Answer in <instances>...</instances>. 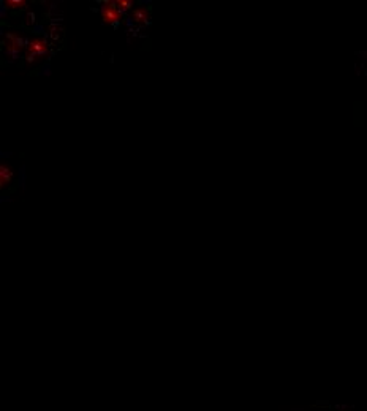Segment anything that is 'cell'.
Here are the masks:
<instances>
[{
    "label": "cell",
    "instance_id": "3957f363",
    "mask_svg": "<svg viewBox=\"0 0 367 411\" xmlns=\"http://www.w3.org/2000/svg\"><path fill=\"white\" fill-rule=\"evenodd\" d=\"M27 45L24 42V38L16 32H8L5 35V52L11 57H16L23 49H26Z\"/></svg>",
    "mask_w": 367,
    "mask_h": 411
},
{
    "label": "cell",
    "instance_id": "6da1fadb",
    "mask_svg": "<svg viewBox=\"0 0 367 411\" xmlns=\"http://www.w3.org/2000/svg\"><path fill=\"white\" fill-rule=\"evenodd\" d=\"M100 14H101L103 23L108 26L116 27L122 21V13L116 7V0H105V2H101Z\"/></svg>",
    "mask_w": 367,
    "mask_h": 411
},
{
    "label": "cell",
    "instance_id": "8992f818",
    "mask_svg": "<svg viewBox=\"0 0 367 411\" xmlns=\"http://www.w3.org/2000/svg\"><path fill=\"white\" fill-rule=\"evenodd\" d=\"M4 5H5V8L14 10V11H21V10H26L27 8V2H26V0H7Z\"/></svg>",
    "mask_w": 367,
    "mask_h": 411
},
{
    "label": "cell",
    "instance_id": "5b68a950",
    "mask_svg": "<svg viewBox=\"0 0 367 411\" xmlns=\"http://www.w3.org/2000/svg\"><path fill=\"white\" fill-rule=\"evenodd\" d=\"M132 19L136 24H148L149 23V13L144 7H136L132 10Z\"/></svg>",
    "mask_w": 367,
    "mask_h": 411
},
{
    "label": "cell",
    "instance_id": "7a4b0ae2",
    "mask_svg": "<svg viewBox=\"0 0 367 411\" xmlns=\"http://www.w3.org/2000/svg\"><path fill=\"white\" fill-rule=\"evenodd\" d=\"M49 51V46L46 43V40L43 38H33L30 43H27V48H26V60L27 62H36L38 59L45 57Z\"/></svg>",
    "mask_w": 367,
    "mask_h": 411
},
{
    "label": "cell",
    "instance_id": "52a82bcc",
    "mask_svg": "<svg viewBox=\"0 0 367 411\" xmlns=\"http://www.w3.org/2000/svg\"><path fill=\"white\" fill-rule=\"evenodd\" d=\"M116 7L124 14V13L130 11L133 8V2H132V0H116Z\"/></svg>",
    "mask_w": 367,
    "mask_h": 411
},
{
    "label": "cell",
    "instance_id": "277c9868",
    "mask_svg": "<svg viewBox=\"0 0 367 411\" xmlns=\"http://www.w3.org/2000/svg\"><path fill=\"white\" fill-rule=\"evenodd\" d=\"M13 176H14V171L11 170V166H10V165H7V163H2V165H0V189L5 190L7 187L11 183Z\"/></svg>",
    "mask_w": 367,
    "mask_h": 411
}]
</instances>
